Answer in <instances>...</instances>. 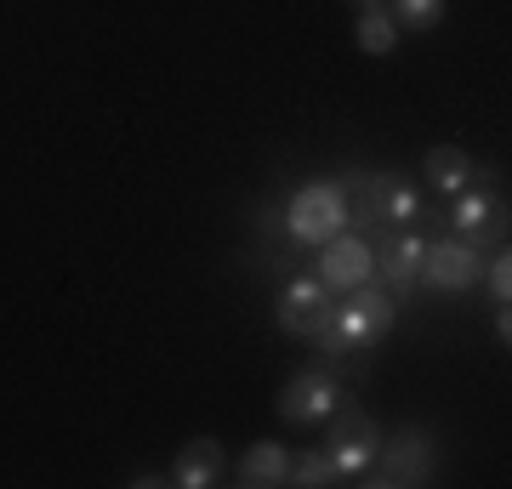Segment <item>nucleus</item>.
Instances as JSON below:
<instances>
[{"label": "nucleus", "mask_w": 512, "mask_h": 489, "mask_svg": "<svg viewBox=\"0 0 512 489\" xmlns=\"http://www.w3.org/2000/svg\"><path fill=\"white\" fill-rule=\"evenodd\" d=\"M393 319H399V308H393V296H387L376 279H365V285L342 290V308L330 302L325 325H319V353H325L330 364L353 359V353H365V347H376L393 330Z\"/></svg>", "instance_id": "f257e3e1"}, {"label": "nucleus", "mask_w": 512, "mask_h": 489, "mask_svg": "<svg viewBox=\"0 0 512 489\" xmlns=\"http://www.w3.org/2000/svg\"><path fill=\"white\" fill-rule=\"evenodd\" d=\"M330 433H325V455L336 461V472H342V484H359L370 472V461H376V450H382V427L359 410V404L342 393V404L330 410Z\"/></svg>", "instance_id": "f03ea898"}, {"label": "nucleus", "mask_w": 512, "mask_h": 489, "mask_svg": "<svg viewBox=\"0 0 512 489\" xmlns=\"http://www.w3.org/2000/svg\"><path fill=\"white\" fill-rule=\"evenodd\" d=\"M348 194H342V182H302L291 194V205H285V228H291V239H302V245H325V239L348 234Z\"/></svg>", "instance_id": "7ed1b4c3"}, {"label": "nucleus", "mask_w": 512, "mask_h": 489, "mask_svg": "<svg viewBox=\"0 0 512 489\" xmlns=\"http://www.w3.org/2000/svg\"><path fill=\"white\" fill-rule=\"evenodd\" d=\"M370 484H427L433 478V433H421V427H404V433L382 438V450H376V461H370L365 472Z\"/></svg>", "instance_id": "20e7f679"}, {"label": "nucleus", "mask_w": 512, "mask_h": 489, "mask_svg": "<svg viewBox=\"0 0 512 489\" xmlns=\"http://www.w3.org/2000/svg\"><path fill=\"white\" fill-rule=\"evenodd\" d=\"M478 279H484V256L473 251V239H433L421 251V285L456 296V290H473Z\"/></svg>", "instance_id": "39448f33"}, {"label": "nucleus", "mask_w": 512, "mask_h": 489, "mask_svg": "<svg viewBox=\"0 0 512 489\" xmlns=\"http://www.w3.org/2000/svg\"><path fill=\"white\" fill-rule=\"evenodd\" d=\"M336 404H342V381L330 376L325 364H308V370H296V376L285 381V393H279V416L296 421V427H313V421H325Z\"/></svg>", "instance_id": "423d86ee"}, {"label": "nucleus", "mask_w": 512, "mask_h": 489, "mask_svg": "<svg viewBox=\"0 0 512 489\" xmlns=\"http://www.w3.org/2000/svg\"><path fill=\"white\" fill-rule=\"evenodd\" d=\"M365 279H376V251H370L359 234H336V239L319 245V285H325L330 296L365 285Z\"/></svg>", "instance_id": "0eeeda50"}, {"label": "nucleus", "mask_w": 512, "mask_h": 489, "mask_svg": "<svg viewBox=\"0 0 512 489\" xmlns=\"http://www.w3.org/2000/svg\"><path fill=\"white\" fill-rule=\"evenodd\" d=\"M325 313H330V290L319 285V273H296L285 285V296H279V330L296 336V342H313Z\"/></svg>", "instance_id": "6e6552de"}, {"label": "nucleus", "mask_w": 512, "mask_h": 489, "mask_svg": "<svg viewBox=\"0 0 512 489\" xmlns=\"http://www.w3.org/2000/svg\"><path fill=\"white\" fill-rule=\"evenodd\" d=\"M365 217L387 222V228H410V222L421 217V194L404 177L382 171V177H370V188H365Z\"/></svg>", "instance_id": "1a4fd4ad"}, {"label": "nucleus", "mask_w": 512, "mask_h": 489, "mask_svg": "<svg viewBox=\"0 0 512 489\" xmlns=\"http://www.w3.org/2000/svg\"><path fill=\"white\" fill-rule=\"evenodd\" d=\"M222 478H228V450H222L217 438H194V444H183L177 467H171V484L177 489H217Z\"/></svg>", "instance_id": "9d476101"}, {"label": "nucleus", "mask_w": 512, "mask_h": 489, "mask_svg": "<svg viewBox=\"0 0 512 489\" xmlns=\"http://www.w3.org/2000/svg\"><path fill=\"white\" fill-rule=\"evenodd\" d=\"M285 478H291V450L274 444V438H256L251 450L239 455V467H234L239 489H279Z\"/></svg>", "instance_id": "9b49d317"}, {"label": "nucleus", "mask_w": 512, "mask_h": 489, "mask_svg": "<svg viewBox=\"0 0 512 489\" xmlns=\"http://www.w3.org/2000/svg\"><path fill=\"white\" fill-rule=\"evenodd\" d=\"M421 251H427V239H421V234L387 228L382 245H376V273H382L387 285H416V279H421Z\"/></svg>", "instance_id": "f8f14e48"}, {"label": "nucleus", "mask_w": 512, "mask_h": 489, "mask_svg": "<svg viewBox=\"0 0 512 489\" xmlns=\"http://www.w3.org/2000/svg\"><path fill=\"white\" fill-rule=\"evenodd\" d=\"M490 182H495L490 171H484V177L473 171V182H467L461 194H450V200H456V211H450V222H456L461 234H490L495 222H501V205H495Z\"/></svg>", "instance_id": "ddd939ff"}, {"label": "nucleus", "mask_w": 512, "mask_h": 489, "mask_svg": "<svg viewBox=\"0 0 512 489\" xmlns=\"http://www.w3.org/2000/svg\"><path fill=\"white\" fill-rule=\"evenodd\" d=\"M399 23H393V12H387V0H376V6H359V23H353V40H359V52L365 57H387L393 46H399Z\"/></svg>", "instance_id": "4468645a"}, {"label": "nucleus", "mask_w": 512, "mask_h": 489, "mask_svg": "<svg viewBox=\"0 0 512 489\" xmlns=\"http://www.w3.org/2000/svg\"><path fill=\"white\" fill-rule=\"evenodd\" d=\"M427 182L439 188V194H461L467 182H473V160H467V148L456 143H439L427 154Z\"/></svg>", "instance_id": "2eb2a0df"}, {"label": "nucleus", "mask_w": 512, "mask_h": 489, "mask_svg": "<svg viewBox=\"0 0 512 489\" xmlns=\"http://www.w3.org/2000/svg\"><path fill=\"white\" fill-rule=\"evenodd\" d=\"M285 484H296V489H330V484H342V472H336V461H330L325 444H319V450L291 455V478H285Z\"/></svg>", "instance_id": "dca6fc26"}, {"label": "nucleus", "mask_w": 512, "mask_h": 489, "mask_svg": "<svg viewBox=\"0 0 512 489\" xmlns=\"http://www.w3.org/2000/svg\"><path fill=\"white\" fill-rule=\"evenodd\" d=\"M387 12H393L399 29L421 35V29H439L444 23V0H387Z\"/></svg>", "instance_id": "f3484780"}, {"label": "nucleus", "mask_w": 512, "mask_h": 489, "mask_svg": "<svg viewBox=\"0 0 512 489\" xmlns=\"http://www.w3.org/2000/svg\"><path fill=\"white\" fill-rule=\"evenodd\" d=\"M478 285L490 290V302H495V308H507V296H512V256H507V251L495 256L490 268H484V279H478Z\"/></svg>", "instance_id": "a211bd4d"}, {"label": "nucleus", "mask_w": 512, "mask_h": 489, "mask_svg": "<svg viewBox=\"0 0 512 489\" xmlns=\"http://www.w3.org/2000/svg\"><path fill=\"white\" fill-rule=\"evenodd\" d=\"M495 342H501V347L512 342V313L507 308H495Z\"/></svg>", "instance_id": "6ab92c4d"}, {"label": "nucleus", "mask_w": 512, "mask_h": 489, "mask_svg": "<svg viewBox=\"0 0 512 489\" xmlns=\"http://www.w3.org/2000/svg\"><path fill=\"white\" fill-rule=\"evenodd\" d=\"M353 6H376V0H353Z\"/></svg>", "instance_id": "aec40b11"}]
</instances>
